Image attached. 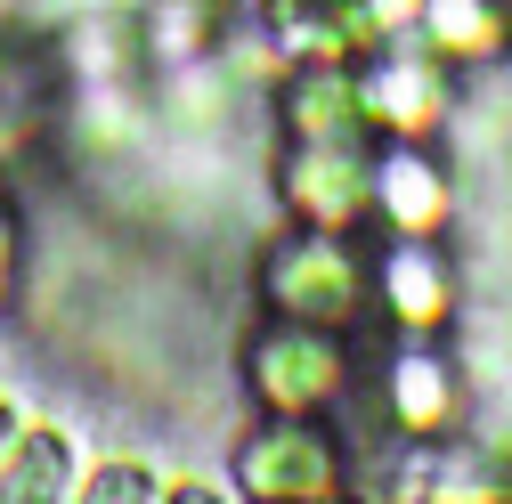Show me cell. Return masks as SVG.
I'll return each instance as SVG.
<instances>
[{
  "label": "cell",
  "mask_w": 512,
  "mask_h": 504,
  "mask_svg": "<svg viewBox=\"0 0 512 504\" xmlns=\"http://www.w3.org/2000/svg\"><path fill=\"white\" fill-rule=\"evenodd\" d=\"M391 204H399L407 220H431V212H439V187H431V171L399 163V171H391Z\"/></svg>",
  "instance_id": "cell-1"
}]
</instances>
